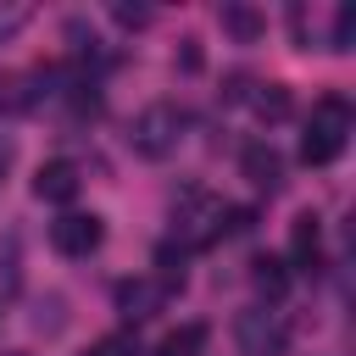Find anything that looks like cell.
Listing matches in <instances>:
<instances>
[{
	"instance_id": "1",
	"label": "cell",
	"mask_w": 356,
	"mask_h": 356,
	"mask_svg": "<svg viewBox=\"0 0 356 356\" xmlns=\"http://www.w3.org/2000/svg\"><path fill=\"white\" fill-rule=\"evenodd\" d=\"M172 234H178L184 250H206V245H217L228 234V206L211 189L189 184V189L172 195Z\"/></svg>"
},
{
	"instance_id": "2",
	"label": "cell",
	"mask_w": 356,
	"mask_h": 356,
	"mask_svg": "<svg viewBox=\"0 0 356 356\" xmlns=\"http://www.w3.org/2000/svg\"><path fill=\"white\" fill-rule=\"evenodd\" d=\"M350 145V100L345 95H323L306 117V134H300V161L306 167H328L339 161V150Z\"/></svg>"
},
{
	"instance_id": "3",
	"label": "cell",
	"mask_w": 356,
	"mask_h": 356,
	"mask_svg": "<svg viewBox=\"0 0 356 356\" xmlns=\"http://www.w3.org/2000/svg\"><path fill=\"white\" fill-rule=\"evenodd\" d=\"M128 145H134V156H145V161H167V156L184 145V111L167 106V100L145 106V111L128 122Z\"/></svg>"
},
{
	"instance_id": "4",
	"label": "cell",
	"mask_w": 356,
	"mask_h": 356,
	"mask_svg": "<svg viewBox=\"0 0 356 356\" xmlns=\"http://www.w3.org/2000/svg\"><path fill=\"white\" fill-rule=\"evenodd\" d=\"M234 339H239V350H245V356H278V350H284V339H289V328H284V317H278V312L250 306V312H239Z\"/></svg>"
},
{
	"instance_id": "5",
	"label": "cell",
	"mask_w": 356,
	"mask_h": 356,
	"mask_svg": "<svg viewBox=\"0 0 356 356\" xmlns=\"http://www.w3.org/2000/svg\"><path fill=\"white\" fill-rule=\"evenodd\" d=\"M100 239H106V222L95 211H67L50 222V245L61 256H89V250H100Z\"/></svg>"
},
{
	"instance_id": "6",
	"label": "cell",
	"mask_w": 356,
	"mask_h": 356,
	"mask_svg": "<svg viewBox=\"0 0 356 356\" xmlns=\"http://www.w3.org/2000/svg\"><path fill=\"white\" fill-rule=\"evenodd\" d=\"M167 284L161 278H122L117 284V312L128 317V323H145V317H156L161 306H167Z\"/></svg>"
},
{
	"instance_id": "7",
	"label": "cell",
	"mask_w": 356,
	"mask_h": 356,
	"mask_svg": "<svg viewBox=\"0 0 356 356\" xmlns=\"http://www.w3.org/2000/svg\"><path fill=\"white\" fill-rule=\"evenodd\" d=\"M239 172H245L261 195H278V189H284V156H278L273 145H261V139L239 150Z\"/></svg>"
},
{
	"instance_id": "8",
	"label": "cell",
	"mask_w": 356,
	"mask_h": 356,
	"mask_svg": "<svg viewBox=\"0 0 356 356\" xmlns=\"http://www.w3.org/2000/svg\"><path fill=\"white\" fill-rule=\"evenodd\" d=\"M78 161H67V156H56V161H44L39 172H33V195L39 200H50V206H67L72 195H78Z\"/></svg>"
},
{
	"instance_id": "9",
	"label": "cell",
	"mask_w": 356,
	"mask_h": 356,
	"mask_svg": "<svg viewBox=\"0 0 356 356\" xmlns=\"http://www.w3.org/2000/svg\"><path fill=\"white\" fill-rule=\"evenodd\" d=\"M289 256H295V267H317V261H323V222H317L312 211L295 217V228H289Z\"/></svg>"
},
{
	"instance_id": "10",
	"label": "cell",
	"mask_w": 356,
	"mask_h": 356,
	"mask_svg": "<svg viewBox=\"0 0 356 356\" xmlns=\"http://www.w3.org/2000/svg\"><path fill=\"white\" fill-rule=\"evenodd\" d=\"M206 350V323H184V328H172L150 356H200Z\"/></svg>"
},
{
	"instance_id": "11",
	"label": "cell",
	"mask_w": 356,
	"mask_h": 356,
	"mask_svg": "<svg viewBox=\"0 0 356 356\" xmlns=\"http://www.w3.org/2000/svg\"><path fill=\"white\" fill-rule=\"evenodd\" d=\"M222 28H228L239 44H256L267 22H261V11H256V6H222Z\"/></svg>"
},
{
	"instance_id": "12",
	"label": "cell",
	"mask_w": 356,
	"mask_h": 356,
	"mask_svg": "<svg viewBox=\"0 0 356 356\" xmlns=\"http://www.w3.org/2000/svg\"><path fill=\"white\" fill-rule=\"evenodd\" d=\"M250 106H256V117H261V122H284V117L295 111V100H289V89H284V83H261V89L250 95Z\"/></svg>"
},
{
	"instance_id": "13",
	"label": "cell",
	"mask_w": 356,
	"mask_h": 356,
	"mask_svg": "<svg viewBox=\"0 0 356 356\" xmlns=\"http://www.w3.org/2000/svg\"><path fill=\"white\" fill-rule=\"evenodd\" d=\"M250 284H256L261 295H273V300H278V295L289 289V267H284L278 256H256V261H250Z\"/></svg>"
},
{
	"instance_id": "14",
	"label": "cell",
	"mask_w": 356,
	"mask_h": 356,
	"mask_svg": "<svg viewBox=\"0 0 356 356\" xmlns=\"http://www.w3.org/2000/svg\"><path fill=\"white\" fill-rule=\"evenodd\" d=\"M350 39H356V6H339V11H334V39H328V50H350Z\"/></svg>"
},
{
	"instance_id": "15",
	"label": "cell",
	"mask_w": 356,
	"mask_h": 356,
	"mask_svg": "<svg viewBox=\"0 0 356 356\" xmlns=\"http://www.w3.org/2000/svg\"><path fill=\"white\" fill-rule=\"evenodd\" d=\"M83 356H139V350H134V339H128V334H106V339H95Z\"/></svg>"
},
{
	"instance_id": "16",
	"label": "cell",
	"mask_w": 356,
	"mask_h": 356,
	"mask_svg": "<svg viewBox=\"0 0 356 356\" xmlns=\"http://www.w3.org/2000/svg\"><path fill=\"white\" fill-rule=\"evenodd\" d=\"M28 17H33L28 6H0V39H11V33H17L22 22H28Z\"/></svg>"
},
{
	"instance_id": "17",
	"label": "cell",
	"mask_w": 356,
	"mask_h": 356,
	"mask_svg": "<svg viewBox=\"0 0 356 356\" xmlns=\"http://www.w3.org/2000/svg\"><path fill=\"white\" fill-rule=\"evenodd\" d=\"M111 17H117L122 28H145V22H150V6H111Z\"/></svg>"
}]
</instances>
